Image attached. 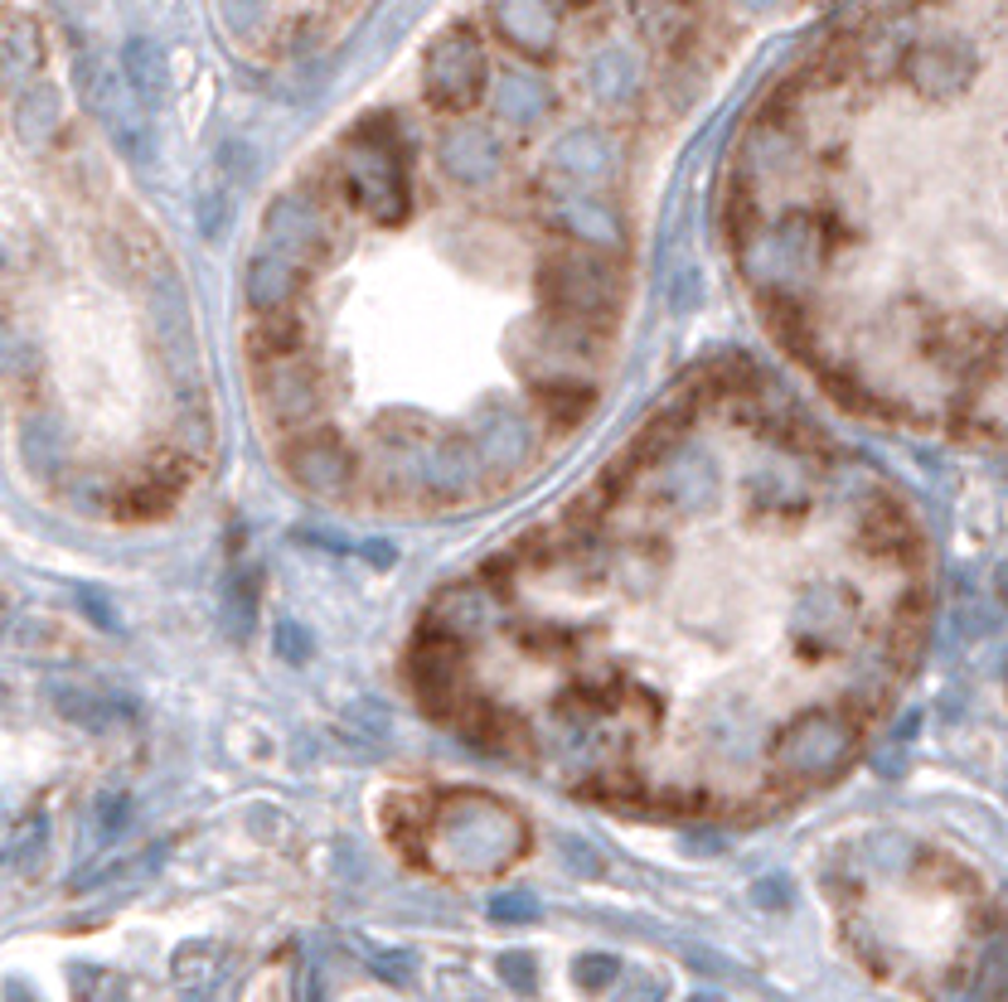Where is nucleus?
<instances>
[{
  "mask_svg": "<svg viewBox=\"0 0 1008 1002\" xmlns=\"http://www.w3.org/2000/svg\"><path fill=\"white\" fill-rule=\"evenodd\" d=\"M543 291H548V306L558 315H567V320H607L616 310V300H621V281L607 262H601V252H591V247H573V252H553L543 262Z\"/></svg>",
  "mask_w": 1008,
  "mask_h": 1002,
  "instance_id": "f257e3e1",
  "label": "nucleus"
},
{
  "mask_svg": "<svg viewBox=\"0 0 1008 1002\" xmlns=\"http://www.w3.org/2000/svg\"><path fill=\"white\" fill-rule=\"evenodd\" d=\"M344 185L350 199L374 219H398L408 209V179H402L398 151L384 137H360L350 145V165H344Z\"/></svg>",
  "mask_w": 1008,
  "mask_h": 1002,
  "instance_id": "f03ea898",
  "label": "nucleus"
},
{
  "mask_svg": "<svg viewBox=\"0 0 1008 1002\" xmlns=\"http://www.w3.org/2000/svg\"><path fill=\"white\" fill-rule=\"evenodd\" d=\"M848 751V727L839 722H800L786 736V765L800 775H824Z\"/></svg>",
  "mask_w": 1008,
  "mask_h": 1002,
  "instance_id": "7ed1b4c3",
  "label": "nucleus"
},
{
  "mask_svg": "<svg viewBox=\"0 0 1008 1002\" xmlns=\"http://www.w3.org/2000/svg\"><path fill=\"white\" fill-rule=\"evenodd\" d=\"M296 281H301L296 257L262 247V252L248 262V300H253V310H277L291 291H296Z\"/></svg>",
  "mask_w": 1008,
  "mask_h": 1002,
  "instance_id": "20e7f679",
  "label": "nucleus"
},
{
  "mask_svg": "<svg viewBox=\"0 0 1008 1002\" xmlns=\"http://www.w3.org/2000/svg\"><path fill=\"white\" fill-rule=\"evenodd\" d=\"M291 475L301 484H310V490H340L344 480H350V456H344L335 441H301L291 450Z\"/></svg>",
  "mask_w": 1008,
  "mask_h": 1002,
  "instance_id": "39448f33",
  "label": "nucleus"
},
{
  "mask_svg": "<svg viewBox=\"0 0 1008 1002\" xmlns=\"http://www.w3.org/2000/svg\"><path fill=\"white\" fill-rule=\"evenodd\" d=\"M262 392H267V402H272V412H282L286 422H296V416H306L310 408H316V388H310V378H301L291 364H282V358L267 364Z\"/></svg>",
  "mask_w": 1008,
  "mask_h": 1002,
  "instance_id": "423d86ee",
  "label": "nucleus"
},
{
  "mask_svg": "<svg viewBox=\"0 0 1008 1002\" xmlns=\"http://www.w3.org/2000/svg\"><path fill=\"white\" fill-rule=\"evenodd\" d=\"M54 703H59V712L69 717V722L87 727V731H103L121 717V707L112 703V697H97V693H83V688H54Z\"/></svg>",
  "mask_w": 1008,
  "mask_h": 1002,
  "instance_id": "0eeeda50",
  "label": "nucleus"
},
{
  "mask_svg": "<svg viewBox=\"0 0 1008 1002\" xmlns=\"http://www.w3.org/2000/svg\"><path fill=\"white\" fill-rule=\"evenodd\" d=\"M44 833H49V824L44 818H30L25 828L10 838V848H5V862H15V867H25V862H35L39 852H44Z\"/></svg>",
  "mask_w": 1008,
  "mask_h": 1002,
  "instance_id": "6e6552de",
  "label": "nucleus"
},
{
  "mask_svg": "<svg viewBox=\"0 0 1008 1002\" xmlns=\"http://www.w3.org/2000/svg\"><path fill=\"white\" fill-rule=\"evenodd\" d=\"M127 814H131L127 794H107L103 809H97V828H103V838H117V828L127 824Z\"/></svg>",
  "mask_w": 1008,
  "mask_h": 1002,
  "instance_id": "1a4fd4ad",
  "label": "nucleus"
},
{
  "mask_svg": "<svg viewBox=\"0 0 1008 1002\" xmlns=\"http://www.w3.org/2000/svg\"><path fill=\"white\" fill-rule=\"evenodd\" d=\"M616 974H621V964L607 959V954H591V959L577 964V978H582V983H591V988H597V983H611Z\"/></svg>",
  "mask_w": 1008,
  "mask_h": 1002,
  "instance_id": "9d476101",
  "label": "nucleus"
},
{
  "mask_svg": "<svg viewBox=\"0 0 1008 1002\" xmlns=\"http://www.w3.org/2000/svg\"><path fill=\"white\" fill-rule=\"evenodd\" d=\"M495 920H534V896H495Z\"/></svg>",
  "mask_w": 1008,
  "mask_h": 1002,
  "instance_id": "9b49d317",
  "label": "nucleus"
},
{
  "mask_svg": "<svg viewBox=\"0 0 1008 1002\" xmlns=\"http://www.w3.org/2000/svg\"><path fill=\"white\" fill-rule=\"evenodd\" d=\"M504 974H514V983H519V988H534V974H529V959H524V954L504 959Z\"/></svg>",
  "mask_w": 1008,
  "mask_h": 1002,
  "instance_id": "f8f14e48",
  "label": "nucleus"
}]
</instances>
